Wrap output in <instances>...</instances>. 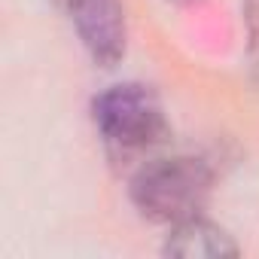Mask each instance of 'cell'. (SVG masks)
<instances>
[{
    "mask_svg": "<svg viewBox=\"0 0 259 259\" xmlns=\"http://www.w3.org/2000/svg\"><path fill=\"white\" fill-rule=\"evenodd\" d=\"M213 189V171L192 156L147 162L132 180L135 207L156 223H186L201 217Z\"/></svg>",
    "mask_w": 259,
    "mask_h": 259,
    "instance_id": "obj_1",
    "label": "cell"
},
{
    "mask_svg": "<svg viewBox=\"0 0 259 259\" xmlns=\"http://www.w3.org/2000/svg\"><path fill=\"white\" fill-rule=\"evenodd\" d=\"M92 119L119 156L147 153L168 135V122L156 92L138 82H122L101 92L92 104Z\"/></svg>",
    "mask_w": 259,
    "mask_h": 259,
    "instance_id": "obj_2",
    "label": "cell"
},
{
    "mask_svg": "<svg viewBox=\"0 0 259 259\" xmlns=\"http://www.w3.org/2000/svg\"><path fill=\"white\" fill-rule=\"evenodd\" d=\"M67 13L95 64L113 67L122 61L128 43L122 0H70Z\"/></svg>",
    "mask_w": 259,
    "mask_h": 259,
    "instance_id": "obj_3",
    "label": "cell"
},
{
    "mask_svg": "<svg viewBox=\"0 0 259 259\" xmlns=\"http://www.w3.org/2000/svg\"><path fill=\"white\" fill-rule=\"evenodd\" d=\"M165 253L180 256V259H226V256L238 253V244L220 226H213L201 217H192L171 229V235L165 241Z\"/></svg>",
    "mask_w": 259,
    "mask_h": 259,
    "instance_id": "obj_4",
    "label": "cell"
},
{
    "mask_svg": "<svg viewBox=\"0 0 259 259\" xmlns=\"http://www.w3.org/2000/svg\"><path fill=\"white\" fill-rule=\"evenodd\" d=\"M247 25H250V58H253V76L259 79V0L247 4Z\"/></svg>",
    "mask_w": 259,
    "mask_h": 259,
    "instance_id": "obj_5",
    "label": "cell"
},
{
    "mask_svg": "<svg viewBox=\"0 0 259 259\" xmlns=\"http://www.w3.org/2000/svg\"><path fill=\"white\" fill-rule=\"evenodd\" d=\"M168 4H177V7H192V4H198V0H168Z\"/></svg>",
    "mask_w": 259,
    "mask_h": 259,
    "instance_id": "obj_6",
    "label": "cell"
},
{
    "mask_svg": "<svg viewBox=\"0 0 259 259\" xmlns=\"http://www.w3.org/2000/svg\"><path fill=\"white\" fill-rule=\"evenodd\" d=\"M55 4H58V7H64V10H67V7H70V0H55Z\"/></svg>",
    "mask_w": 259,
    "mask_h": 259,
    "instance_id": "obj_7",
    "label": "cell"
}]
</instances>
